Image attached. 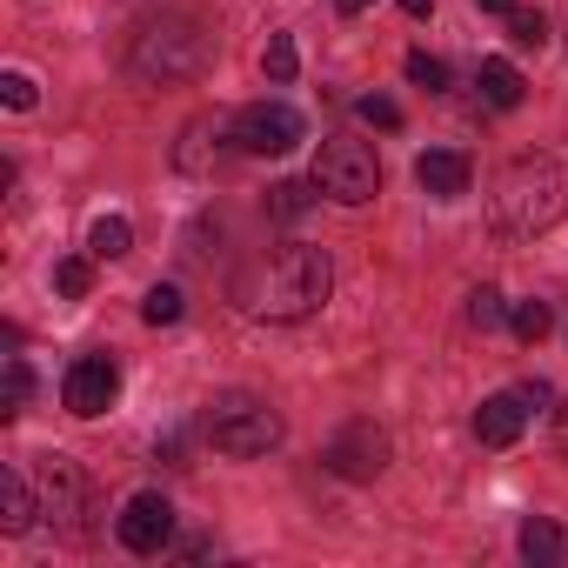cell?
<instances>
[{
    "label": "cell",
    "mask_w": 568,
    "mask_h": 568,
    "mask_svg": "<svg viewBox=\"0 0 568 568\" xmlns=\"http://www.w3.org/2000/svg\"><path fill=\"white\" fill-rule=\"evenodd\" d=\"M241 154V141H234V121L227 114H201V121H187L181 128V141H174V168L181 174H207V168H221V154Z\"/></svg>",
    "instance_id": "obj_10"
},
{
    "label": "cell",
    "mask_w": 568,
    "mask_h": 568,
    "mask_svg": "<svg viewBox=\"0 0 568 568\" xmlns=\"http://www.w3.org/2000/svg\"><path fill=\"white\" fill-rule=\"evenodd\" d=\"M521 428H528V402H521L515 388H508V395H488V402L475 408V442H481V448H515Z\"/></svg>",
    "instance_id": "obj_12"
},
{
    "label": "cell",
    "mask_w": 568,
    "mask_h": 568,
    "mask_svg": "<svg viewBox=\"0 0 568 568\" xmlns=\"http://www.w3.org/2000/svg\"><path fill=\"white\" fill-rule=\"evenodd\" d=\"M34 515H41V488H34L21 468H8V475H0V528H8V535H28Z\"/></svg>",
    "instance_id": "obj_14"
},
{
    "label": "cell",
    "mask_w": 568,
    "mask_h": 568,
    "mask_svg": "<svg viewBox=\"0 0 568 568\" xmlns=\"http://www.w3.org/2000/svg\"><path fill=\"white\" fill-rule=\"evenodd\" d=\"M488 214L501 234H548L561 214H568V168L548 161V154H521L495 174V194H488Z\"/></svg>",
    "instance_id": "obj_2"
},
{
    "label": "cell",
    "mask_w": 568,
    "mask_h": 568,
    "mask_svg": "<svg viewBox=\"0 0 568 568\" xmlns=\"http://www.w3.org/2000/svg\"><path fill=\"white\" fill-rule=\"evenodd\" d=\"M181 288H174V281H154V288H148V302H141V315H148V328H174L181 322Z\"/></svg>",
    "instance_id": "obj_20"
},
{
    "label": "cell",
    "mask_w": 568,
    "mask_h": 568,
    "mask_svg": "<svg viewBox=\"0 0 568 568\" xmlns=\"http://www.w3.org/2000/svg\"><path fill=\"white\" fill-rule=\"evenodd\" d=\"M207 442H214L221 455H234V462L267 455V448L281 442V415H274L267 402H254V395H221V402L207 408Z\"/></svg>",
    "instance_id": "obj_4"
},
{
    "label": "cell",
    "mask_w": 568,
    "mask_h": 568,
    "mask_svg": "<svg viewBox=\"0 0 568 568\" xmlns=\"http://www.w3.org/2000/svg\"><path fill=\"white\" fill-rule=\"evenodd\" d=\"M28 395H34V368H28L21 355H8V388H0V422H14V415L28 408Z\"/></svg>",
    "instance_id": "obj_19"
},
{
    "label": "cell",
    "mask_w": 568,
    "mask_h": 568,
    "mask_svg": "<svg viewBox=\"0 0 568 568\" xmlns=\"http://www.w3.org/2000/svg\"><path fill=\"white\" fill-rule=\"evenodd\" d=\"M54 288H61L68 302H81V295L94 288V261H88V254H68V261H54Z\"/></svg>",
    "instance_id": "obj_23"
},
{
    "label": "cell",
    "mask_w": 568,
    "mask_h": 568,
    "mask_svg": "<svg viewBox=\"0 0 568 568\" xmlns=\"http://www.w3.org/2000/svg\"><path fill=\"white\" fill-rule=\"evenodd\" d=\"M0 101L28 114V108H34V81H28V74H0Z\"/></svg>",
    "instance_id": "obj_28"
},
{
    "label": "cell",
    "mask_w": 568,
    "mask_h": 568,
    "mask_svg": "<svg viewBox=\"0 0 568 568\" xmlns=\"http://www.w3.org/2000/svg\"><path fill=\"white\" fill-rule=\"evenodd\" d=\"M555 428H561V455H568V402H561V415H555Z\"/></svg>",
    "instance_id": "obj_33"
},
{
    "label": "cell",
    "mask_w": 568,
    "mask_h": 568,
    "mask_svg": "<svg viewBox=\"0 0 568 568\" xmlns=\"http://www.w3.org/2000/svg\"><path fill=\"white\" fill-rule=\"evenodd\" d=\"M501 322H508V302H501L495 288H475V295H468V328L488 335V328H501Z\"/></svg>",
    "instance_id": "obj_25"
},
{
    "label": "cell",
    "mask_w": 568,
    "mask_h": 568,
    "mask_svg": "<svg viewBox=\"0 0 568 568\" xmlns=\"http://www.w3.org/2000/svg\"><path fill=\"white\" fill-rule=\"evenodd\" d=\"M335 8H342V14L355 21V14H368V8H375V0H335Z\"/></svg>",
    "instance_id": "obj_31"
},
{
    "label": "cell",
    "mask_w": 568,
    "mask_h": 568,
    "mask_svg": "<svg viewBox=\"0 0 568 568\" xmlns=\"http://www.w3.org/2000/svg\"><path fill=\"white\" fill-rule=\"evenodd\" d=\"M234 141H241V154H295L302 114L288 101H254V108L234 114Z\"/></svg>",
    "instance_id": "obj_7"
},
{
    "label": "cell",
    "mask_w": 568,
    "mask_h": 568,
    "mask_svg": "<svg viewBox=\"0 0 568 568\" xmlns=\"http://www.w3.org/2000/svg\"><path fill=\"white\" fill-rule=\"evenodd\" d=\"M335 288V267L322 247L308 241H288V247H274L267 261H254L241 281H234V302L261 322H308Z\"/></svg>",
    "instance_id": "obj_1"
},
{
    "label": "cell",
    "mask_w": 568,
    "mask_h": 568,
    "mask_svg": "<svg viewBox=\"0 0 568 568\" xmlns=\"http://www.w3.org/2000/svg\"><path fill=\"white\" fill-rule=\"evenodd\" d=\"M415 181H422V194L455 201V194H468L475 168H468V154H462V148H428V154L415 161Z\"/></svg>",
    "instance_id": "obj_13"
},
{
    "label": "cell",
    "mask_w": 568,
    "mask_h": 568,
    "mask_svg": "<svg viewBox=\"0 0 568 568\" xmlns=\"http://www.w3.org/2000/svg\"><path fill=\"white\" fill-rule=\"evenodd\" d=\"M515 395H521V402H528V415H541V408H548V402H555V388H548V382H521V388H515Z\"/></svg>",
    "instance_id": "obj_29"
},
{
    "label": "cell",
    "mask_w": 568,
    "mask_h": 568,
    "mask_svg": "<svg viewBox=\"0 0 568 568\" xmlns=\"http://www.w3.org/2000/svg\"><path fill=\"white\" fill-rule=\"evenodd\" d=\"M114 395H121V368H114V355H81V362L68 368V382H61V402H68V415H81V422L108 415Z\"/></svg>",
    "instance_id": "obj_9"
},
{
    "label": "cell",
    "mask_w": 568,
    "mask_h": 568,
    "mask_svg": "<svg viewBox=\"0 0 568 568\" xmlns=\"http://www.w3.org/2000/svg\"><path fill=\"white\" fill-rule=\"evenodd\" d=\"M295 68H302V54H295V41H288V34H267V54H261V74H267L274 88H288V81H295Z\"/></svg>",
    "instance_id": "obj_21"
},
{
    "label": "cell",
    "mask_w": 568,
    "mask_h": 568,
    "mask_svg": "<svg viewBox=\"0 0 568 568\" xmlns=\"http://www.w3.org/2000/svg\"><path fill=\"white\" fill-rule=\"evenodd\" d=\"M315 187H322L328 201H342V207L375 201V194H382V161H375V148L355 141V134H328L322 154H315Z\"/></svg>",
    "instance_id": "obj_3"
},
{
    "label": "cell",
    "mask_w": 568,
    "mask_h": 568,
    "mask_svg": "<svg viewBox=\"0 0 568 568\" xmlns=\"http://www.w3.org/2000/svg\"><path fill=\"white\" fill-rule=\"evenodd\" d=\"M134 247V227H128V214H101L94 227H88V254L94 261H121Z\"/></svg>",
    "instance_id": "obj_17"
},
{
    "label": "cell",
    "mask_w": 568,
    "mask_h": 568,
    "mask_svg": "<svg viewBox=\"0 0 568 568\" xmlns=\"http://www.w3.org/2000/svg\"><path fill=\"white\" fill-rule=\"evenodd\" d=\"M515 541H521V561H535V568H555V561L568 555V535H561V528H555L548 515H528Z\"/></svg>",
    "instance_id": "obj_15"
},
{
    "label": "cell",
    "mask_w": 568,
    "mask_h": 568,
    "mask_svg": "<svg viewBox=\"0 0 568 568\" xmlns=\"http://www.w3.org/2000/svg\"><path fill=\"white\" fill-rule=\"evenodd\" d=\"M114 528H121V548L128 555H161L174 541V508H168V495H134Z\"/></svg>",
    "instance_id": "obj_11"
},
{
    "label": "cell",
    "mask_w": 568,
    "mask_h": 568,
    "mask_svg": "<svg viewBox=\"0 0 568 568\" xmlns=\"http://www.w3.org/2000/svg\"><path fill=\"white\" fill-rule=\"evenodd\" d=\"M402 8H408V14L422 21V14H435V0H402Z\"/></svg>",
    "instance_id": "obj_32"
},
{
    "label": "cell",
    "mask_w": 568,
    "mask_h": 568,
    "mask_svg": "<svg viewBox=\"0 0 568 568\" xmlns=\"http://www.w3.org/2000/svg\"><path fill=\"white\" fill-rule=\"evenodd\" d=\"M508 41L541 54V48H548V14H541V8H515V14H508Z\"/></svg>",
    "instance_id": "obj_24"
},
{
    "label": "cell",
    "mask_w": 568,
    "mask_h": 568,
    "mask_svg": "<svg viewBox=\"0 0 568 568\" xmlns=\"http://www.w3.org/2000/svg\"><path fill=\"white\" fill-rule=\"evenodd\" d=\"M315 194H322L315 181H281V187L267 194V214H274V221H302V214L315 207Z\"/></svg>",
    "instance_id": "obj_18"
},
{
    "label": "cell",
    "mask_w": 568,
    "mask_h": 568,
    "mask_svg": "<svg viewBox=\"0 0 568 568\" xmlns=\"http://www.w3.org/2000/svg\"><path fill=\"white\" fill-rule=\"evenodd\" d=\"M408 81L428 88V94H442V88H448V68H442L435 54H408Z\"/></svg>",
    "instance_id": "obj_27"
},
{
    "label": "cell",
    "mask_w": 568,
    "mask_h": 568,
    "mask_svg": "<svg viewBox=\"0 0 568 568\" xmlns=\"http://www.w3.org/2000/svg\"><path fill=\"white\" fill-rule=\"evenodd\" d=\"M475 88H481V101H488V108H501V114H508V108H521V94H528V88H521V74H515L508 61H481V68H475Z\"/></svg>",
    "instance_id": "obj_16"
},
{
    "label": "cell",
    "mask_w": 568,
    "mask_h": 568,
    "mask_svg": "<svg viewBox=\"0 0 568 568\" xmlns=\"http://www.w3.org/2000/svg\"><path fill=\"white\" fill-rule=\"evenodd\" d=\"M481 14H515V0H475Z\"/></svg>",
    "instance_id": "obj_30"
},
{
    "label": "cell",
    "mask_w": 568,
    "mask_h": 568,
    "mask_svg": "<svg viewBox=\"0 0 568 568\" xmlns=\"http://www.w3.org/2000/svg\"><path fill=\"white\" fill-rule=\"evenodd\" d=\"M201 54H207V34L194 21H154L134 41V74L141 81H187V74H201Z\"/></svg>",
    "instance_id": "obj_5"
},
{
    "label": "cell",
    "mask_w": 568,
    "mask_h": 568,
    "mask_svg": "<svg viewBox=\"0 0 568 568\" xmlns=\"http://www.w3.org/2000/svg\"><path fill=\"white\" fill-rule=\"evenodd\" d=\"M34 488H41V515L61 528V535H81L88 521V475H81V462L74 455H41V475H34Z\"/></svg>",
    "instance_id": "obj_6"
},
{
    "label": "cell",
    "mask_w": 568,
    "mask_h": 568,
    "mask_svg": "<svg viewBox=\"0 0 568 568\" xmlns=\"http://www.w3.org/2000/svg\"><path fill=\"white\" fill-rule=\"evenodd\" d=\"M508 328H515V335L535 348V342L555 328V308H548V302H515V308H508Z\"/></svg>",
    "instance_id": "obj_22"
},
{
    "label": "cell",
    "mask_w": 568,
    "mask_h": 568,
    "mask_svg": "<svg viewBox=\"0 0 568 568\" xmlns=\"http://www.w3.org/2000/svg\"><path fill=\"white\" fill-rule=\"evenodd\" d=\"M355 114H362L368 128H382V134H388V128H402V108H395L388 94H362V101H355Z\"/></svg>",
    "instance_id": "obj_26"
},
{
    "label": "cell",
    "mask_w": 568,
    "mask_h": 568,
    "mask_svg": "<svg viewBox=\"0 0 568 568\" xmlns=\"http://www.w3.org/2000/svg\"><path fill=\"white\" fill-rule=\"evenodd\" d=\"M322 462H328V475H342V481H375V475L388 468V435H382L375 422H348V428L322 448Z\"/></svg>",
    "instance_id": "obj_8"
}]
</instances>
